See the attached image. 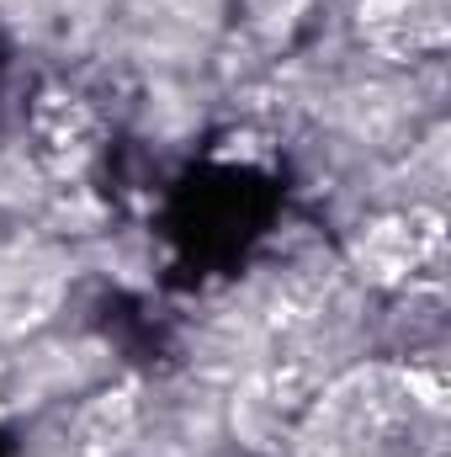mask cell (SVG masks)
<instances>
[{
	"label": "cell",
	"mask_w": 451,
	"mask_h": 457,
	"mask_svg": "<svg viewBox=\"0 0 451 457\" xmlns=\"http://www.w3.org/2000/svg\"><path fill=\"white\" fill-rule=\"evenodd\" d=\"M127 431H133V410H127V399H102V404H91V415L80 420V442H86L91 453L122 447Z\"/></svg>",
	"instance_id": "obj_5"
},
{
	"label": "cell",
	"mask_w": 451,
	"mask_h": 457,
	"mask_svg": "<svg viewBox=\"0 0 451 457\" xmlns=\"http://www.w3.org/2000/svg\"><path fill=\"white\" fill-rule=\"evenodd\" d=\"M425 404L388 367H361L330 383L298 431V457H414Z\"/></svg>",
	"instance_id": "obj_1"
},
{
	"label": "cell",
	"mask_w": 451,
	"mask_h": 457,
	"mask_svg": "<svg viewBox=\"0 0 451 457\" xmlns=\"http://www.w3.org/2000/svg\"><path fill=\"white\" fill-rule=\"evenodd\" d=\"M436 245V228H420L414 219H382L356 239V266L366 282H398L409 277Z\"/></svg>",
	"instance_id": "obj_4"
},
{
	"label": "cell",
	"mask_w": 451,
	"mask_h": 457,
	"mask_svg": "<svg viewBox=\"0 0 451 457\" xmlns=\"http://www.w3.org/2000/svg\"><path fill=\"white\" fill-rule=\"evenodd\" d=\"M64 266L37 245H5L0 250V336H21L43 325L59 309Z\"/></svg>",
	"instance_id": "obj_2"
},
{
	"label": "cell",
	"mask_w": 451,
	"mask_h": 457,
	"mask_svg": "<svg viewBox=\"0 0 451 457\" xmlns=\"http://www.w3.org/2000/svg\"><path fill=\"white\" fill-rule=\"evenodd\" d=\"M303 5H308V0H250V16H255L260 27H271V32H287V27L303 16Z\"/></svg>",
	"instance_id": "obj_6"
},
{
	"label": "cell",
	"mask_w": 451,
	"mask_h": 457,
	"mask_svg": "<svg viewBox=\"0 0 451 457\" xmlns=\"http://www.w3.org/2000/svg\"><path fill=\"white\" fill-rule=\"evenodd\" d=\"M361 32L388 59H420L441 48L447 16L441 0H361Z\"/></svg>",
	"instance_id": "obj_3"
}]
</instances>
